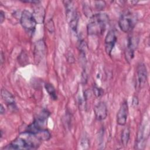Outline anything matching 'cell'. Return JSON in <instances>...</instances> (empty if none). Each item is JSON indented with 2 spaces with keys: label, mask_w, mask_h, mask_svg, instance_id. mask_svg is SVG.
<instances>
[{
  "label": "cell",
  "mask_w": 150,
  "mask_h": 150,
  "mask_svg": "<svg viewBox=\"0 0 150 150\" xmlns=\"http://www.w3.org/2000/svg\"><path fill=\"white\" fill-rule=\"evenodd\" d=\"M23 136H19L10 144L4 146V149H36L39 146L41 141L33 134L23 132Z\"/></svg>",
  "instance_id": "6da1fadb"
},
{
  "label": "cell",
  "mask_w": 150,
  "mask_h": 150,
  "mask_svg": "<svg viewBox=\"0 0 150 150\" xmlns=\"http://www.w3.org/2000/svg\"><path fill=\"white\" fill-rule=\"evenodd\" d=\"M109 18L106 13H96L90 18L87 26L88 35H99L103 34L108 23Z\"/></svg>",
  "instance_id": "7a4b0ae2"
},
{
  "label": "cell",
  "mask_w": 150,
  "mask_h": 150,
  "mask_svg": "<svg viewBox=\"0 0 150 150\" xmlns=\"http://www.w3.org/2000/svg\"><path fill=\"white\" fill-rule=\"evenodd\" d=\"M137 21L138 18L135 13L126 11L121 15L118 20V26L122 32L128 33L134 29Z\"/></svg>",
  "instance_id": "3957f363"
},
{
  "label": "cell",
  "mask_w": 150,
  "mask_h": 150,
  "mask_svg": "<svg viewBox=\"0 0 150 150\" xmlns=\"http://www.w3.org/2000/svg\"><path fill=\"white\" fill-rule=\"evenodd\" d=\"M20 23L28 33L31 34L35 32L37 24L32 13L26 9L23 10L21 15Z\"/></svg>",
  "instance_id": "277c9868"
},
{
  "label": "cell",
  "mask_w": 150,
  "mask_h": 150,
  "mask_svg": "<svg viewBox=\"0 0 150 150\" xmlns=\"http://www.w3.org/2000/svg\"><path fill=\"white\" fill-rule=\"evenodd\" d=\"M46 53V45L43 39L36 41L34 45L33 56L36 64L39 63L45 57Z\"/></svg>",
  "instance_id": "5b68a950"
},
{
  "label": "cell",
  "mask_w": 150,
  "mask_h": 150,
  "mask_svg": "<svg viewBox=\"0 0 150 150\" xmlns=\"http://www.w3.org/2000/svg\"><path fill=\"white\" fill-rule=\"evenodd\" d=\"M138 44V39L136 37L130 36L128 38L126 49L125 50V57L128 63H130L134 57L135 51Z\"/></svg>",
  "instance_id": "8992f818"
},
{
  "label": "cell",
  "mask_w": 150,
  "mask_h": 150,
  "mask_svg": "<svg viewBox=\"0 0 150 150\" xmlns=\"http://www.w3.org/2000/svg\"><path fill=\"white\" fill-rule=\"evenodd\" d=\"M117 38L115 32L114 30H110L107 33L105 40H104V46L105 50L107 54L111 55L112 49L117 42Z\"/></svg>",
  "instance_id": "52a82bcc"
},
{
  "label": "cell",
  "mask_w": 150,
  "mask_h": 150,
  "mask_svg": "<svg viewBox=\"0 0 150 150\" xmlns=\"http://www.w3.org/2000/svg\"><path fill=\"white\" fill-rule=\"evenodd\" d=\"M128 114V105L127 101H123L117 114V123L121 126H124L127 122Z\"/></svg>",
  "instance_id": "ba28073f"
},
{
  "label": "cell",
  "mask_w": 150,
  "mask_h": 150,
  "mask_svg": "<svg viewBox=\"0 0 150 150\" xmlns=\"http://www.w3.org/2000/svg\"><path fill=\"white\" fill-rule=\"evenodd\" d=\"M33 12L32 15L37 24H43L45 19V10L40 2L38 4H33Z\"/></svg>",
  "instance_id": "9c48e42d"
},
{
  "label": "cell",
  "mask_w": 150,
  "mask_h": 150,
  "mask_svg": "<svg viewBox=\"0 0 150 150\" xmlns=\"http://www.w3.org/2000/svg\"><path fill=\"white\" fill-rule=\"evenodd\" d=\"M137 84L139 88H142L146 83L148 73L146 66L144 63H140L137 67Z\"/></svg>",
  "instance_id": "30bf717a"
},
{
  "label": "cell",
  "mask_w": 150,
  "mask_h": 150,
  "mask_svg": "<svg viewBox=\"0 0 150 150\" xmlns=\"http://www.w3.org/2000/svg\"><path fill=\"white\" fill-rule=\"evenodd\" d=\"M94 112L96 118L98 121L105 120L108 114L107 107L106 104L103 101H100L95 105L94 107Z\"/></svg>",
  "instance_id": "8fae6325"
},
{
  "label": "cell",
  "mask_w": 150,
  "mask_h": 150,
  "mask_svg": "<svg viewBox=\"0 0 150 150\" xmlns=\"http://www.w3.org/2000/svg\"><path fill=\"white\" fill-rule=\"evenodd\" d=\"M1 96L9 108L14 111L16 109L17 107L15 103V97L11 92L5 88H2L1 91Z\"/></svg>",
  "instance_id": "7c38bea8"
},
{
  "label": "cell",
  "mask_w": 150,
  "mask_h": 150,
  "mask_svg": "<svg viewBox=\"0 0 150 150\" xmlns=\"http://www.w3.org/2000/svg\"><path fill=\"white\" fill-rule=\"evenodd\" d=\"M130 138V129L128 127H125L121 132V142L124 147H127Z\"/></svg>",
  "instance_id": "4fadbf2b"
},
{
  "label": "cell",
  "mask_w": 150,
  "mask_h": 150,
  "mask_svg": "<svg viewBox=\"0 0 150 150\" xmlns=\"http://www.w3.org/2000/svg\"><path fill=\"white\" fill-rule=\"evenodd\" d=\"M45 87L50 98L53 100H56L57 99V96L54 86L50 83H46L45 85Z\"/></svg>",
  "instance_id": "5bb4252c"
},
{
  "label": "cell",
  "mask_w": 150,
  "mask_h": 150,
  "mask_svg": "<svg viewBox=\"0 0 150 150\" xmlns=\"http://www.w3.org/2000/svg\"><path fill=\"white\" fill-rule=\"evenodd\" d=\"M93 93L94 94V96L98 98V97H100L101 96H103L104 91L101 87H100L97 86L96 84H95L93 88Z\"/></svg>",
  "instance_id": "9a60e30c"
},
{
  "label": "cell",
  "mask_w": 150,
  "mask_h": 150,
  "mask_svg": "<svg viewBox=\"0 0 150 150\" xmlns=\"http://www.w3.org/2000/svg\"><path fill=\"white\" fill-rule=\"evenodd\" d=\"M83 11H84V14L88 18H90L93 15V14L92 13V11H91V8H90V6L87 4L83 5Z\"/></svg>",
  "instance_id": "2e32d148"
},
{
  "label": "cell",
  "mask_w": 150,
  "mask_h": 150,
  "mask_svg": "<svg viewBox=\"0 0 150 150\" xmlns=\"http://www.w3.org/2000/svg\"><path fill=\"white\" fill-rule=\"evenodd\" d=\"M95 3V7L98 11L103 10L105 7V1H94Z\"/></svg>",
  "instance_id": "e0dca14e"
},
{
  "label": "cell",
  "mask_w": 150,
  "mask_h": 150,
  "mask_svg": "<svg viewBox=\"0 0 150 150\" xmlns=\"http://www.w3.org/2000/svg\"><path fill=\"white\" fill-rule=\"evenodd\" d=\"M80 145L83 147L84 149H87L90 145L89 140L86 136H84L81 138L80 141Z\"/></svg>",
  "instance_id": "ac0fdd59"
},
{
  "label": "cell",
  "mask_w": 150,
  "mask_h": 150,
  "mask_svg": "<svg viewBox=\"0 0 150 150\" xmlns=\"http://www.w3.org/2000/svg\"><path fill=\"white\" fill-rule=\"evenodd\" d=\"M87 79H88V76L86 73V71L84 70L81 75V82L83 84H86L87 82Z\"/></svg>",
  "instance_id": "d6986e66"
},
{
  "label": "cell",
  "mask_w": 150,
  "mask_h": 150,
  "mask_svg": "<svg viewBox=\"0 0 150 150\" xmlns=\"http://www.w3.org/2000/svg\"><path fill=\"white\" fill-rule=\"evenodd\" d=\"M47 29L51 33H53L54 31V26L52 19H50L47 22Z\"/></svg>",
  "instance_id": "ffe728a7"
},
{
  "label": "cell",
  "mask_w": 150,
  "mask_h": 150,
  "mask_svg": "<svg viewBox=\"0 0 150 150\" xmlns=\"http://www.w3.org/2000/svg\"><path fill=\"white\" fill-rule=\"evenodd\" d=\"M139 103V101H138V98L137 97V96H134L132 98V105L134 107H136Z\"/></svg>",
  "instance_id": "44dd1931"
},
{
  "label": "cell",
  "mask_w": 150,
  "mask_h": 150,
  "mask_svg": "<svg viewBox=\"0 0 150 150\" xmlns=\"http://www.w3.org/2000/svg\"><path fill=\"white\" fill-rule=\"evenodd\" d=\"M5 12L1 10L0 11V23L2 24L3 23V22L5 21Z\"/></svg>",
  "instance_id": "7402d4cb"
},
{
  "label": "cell",
  "mask_w": 150,
  "mask_h": 150,
  "mask_svg": "<svg viewBox=\"0 0 150 150\" xmlns=\"http://www.w3.org/2000/svg\"><path fill=\"white\" fill-rule=\"evenodd\" d=\"M5 112V109L4 107V105L1 104V108H0V114L1 115H3Z\"/></svg>",
  "instance_id": "603a6c76"
},
{
  "label": "cell",
  "mask_w": 150,
  "mask_h": 150,
  "mask_svg": "<svg viewBox=\"0 0 150 150\" xmlns=\"http://www.w3.org/2000/svg\"><path fill=\"white\" fill-rule=\"evenodd\" d=\"M3 53L1 52V64H2L3 63V62H4V60H3Z\"/></svg>",
  "instance_id": "cb8c5ba5"
}]
</instances>
